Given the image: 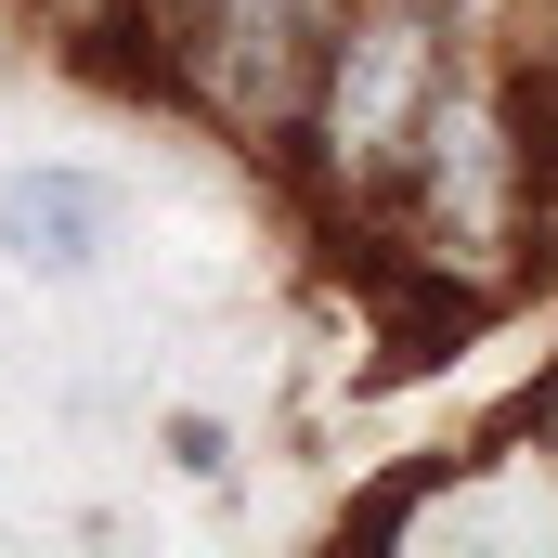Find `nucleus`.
<instances>
[{
  "instance_id": "7ed1b4c3",
  "label": "nucleus",
  "mask_w": 558,
  "mask_h": 558,
  "mask_svg": "<svg viewBox=\"0 0 558 558\" xmlns=\"http://www.w3.org/2000/svg\"><path fill=\"white\" fill-rule=\"evenodd\" d=\"M546 416H558V390H546Z\"/></svg>"
},
{
  "instance_id": "f03ea898",
  "label": "nucleus",
  "mask_w": 558,
  "mask_h": 558,
  "mask_svg": "<svg viewBox=\"0 0 558 558\" xmlns=\"http://www.w3.org/2000/svg\"><path fill=\"white\" fill-rule=\"evenodd\" d=\"M0 247L26 274H92L118 247V182H92V169H13L0 182Z\"/></svg>"
},
{
  "instance_id": "f257e3e1",
  "label": "nucleus",
  "mask_w": 558,
  "mask_h": 558,
  "mask_svg": "<svg viewBox=\"0 0 558 558\" xmlns=\"http://www.w3.org/2000/svg\"><path fill=\"white\" fill-rule=\"evenodd\" d=\"M454 65H468L454 52V0H351L325 65H312V92H299V118H286L299 182L325 208H390V182L428 143Z\"/></svg>"
}]
</instances>
